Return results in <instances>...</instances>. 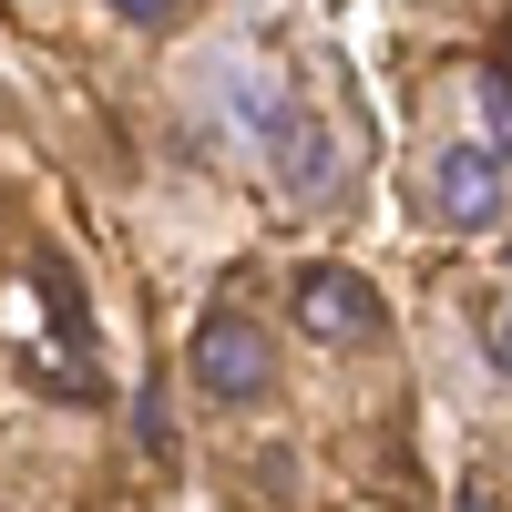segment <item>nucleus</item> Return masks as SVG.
Instances as JSON below:
<instances>
[{
  "mask_svg": "<svg viewBox=\"0 0 512 512\" xmlns=\"http://www.w3.org/2000/svg\"><path fill=\"white\" fill-rule=\"evenodd\" d=\"M185 369H195V390H205V400H236V410H246V400H267V390H277V338L256 328V318H236V308H216V318L195 328Z\"/></svg>",
  "mask_w": 512,
  "mask_h": 512,
  "instance_id": "obj_1",
  "label": "nucleus"
},
{
  "mask_svg": "<svg viewBox=\"0 0 512 512\" xmlns=\"http://www.w3.org/2000/svg\"><path fill=\"white\" fill-rule=\"evenodd\" d=\"M379 287L369 277H349V267H297V328L308 338H328V349H369L379 338Z\"/></svg>",
  "mask_w": 512,
  "mask_h": 512,
  "instance_id": "obj_2",
  "label": "nucleus"
},
{
  "mask_svg": "<svg viewBox=\"0 0 512 512\" xmlns=\"http://www.w3.org/2000/svg\"><path fill=\"white\" fill-rule=\"evenodd\" d=\"M502 195H512V175H502V154H492V144H451V154H441V175H431V205H441V226H451V236L502 226Z\"/></svg>",
  "mask_w": 512,
  "mask_h": 512,
  "instance_id": "obj_3",
  "label": "nucleus"
},
{
  "mask_svg": "<svg viewBox=\"0 0 512 512\" xmlns=\"http://www.w3.org/2000/svg\"><path fill=\"white\" fill-rule=\"evenodd\" d=\"M256 123H267V144H277V185L297 205H318L338 185V144H328V123L308 103H256Z\"/></svg>",
  "mask_w": 512,
  "mask_h": 512,
  "instance_id": "obj_4",
  "label": "nucleus"
},
{
  "mask_svg": "<svg viewBox=\"0 0 512 512\" xmlns=\"http://www.w3.org/2000/svg\"><path fill=\"white\" fill-rule=\"evenodd\" d=\"M482 123H492V154L512 164V72H482Z\"/></svg>",
  "mask_w": 512,
  "mask_h": 512,
  "instance_id": "obj_5",
  "label": "nucleus"
},
{
  "mask_svg": "<svg viewBox=\"0 0 512 512\" xmlns=\"http://www.w3.org/2000/svg\"><path fill=\"white\" fill-rule=\"evenodd\" d=\"M103 11H123L134 31H164V21H175V0H103Z\"/></svg>",
  "mask_w": 512,
  "mask_h": 512,
  "instance_id": "obj_6",
  "label": "nucleus"
},
{
  "mask_svg": "<svg viewBox=\"0 0 512 512\" xmlns=\"http://www.w3.org/2000/svg\"><path fill=\"white\" fill-rule=\"evenodd\" d=\"M492 359H502V369H512V308H502V328H492Z\"/></svg>",
  "mask_w": 512,
  "mask_h": 512,
  "instance_id": "obj_7",
  "label": "nucleus"
}]
</instances>
